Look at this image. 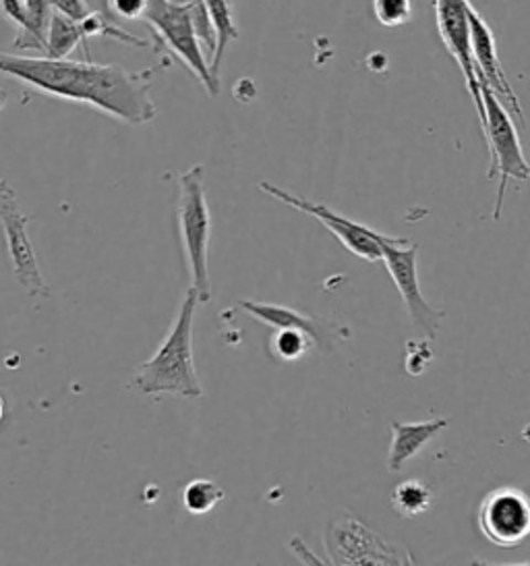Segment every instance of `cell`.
Here are the masks:
<instances>
[{
  "instance_id": "6da1fadb",
  "label": "cell",
  "mask_w": 530,
  "mask_h": 566,
  "mask_svg": "<svg viewBox=\"0 0 530 566\" xmlns=\"http://www.w3.org/2000/svg\"><path fill=\"white\" fill-rule=\"evenodd\" d=\"M0 73L61 101L80 102L129 125H146L158 115L151 101L153 69L127 71L118 65L52 56L0 52Z\"/></svg>"
},
{
  "instance_id": "7a4b0ae2",
  "label": "cell",
  "mask_w": 530,
  "mask_h": 566,
  "mask_svg": "<svg viewBox=\"0 0 530 566\" xmlns=\"http://www.w3.org/2000/svg\"><path fill=\"white\" fill-rule=\"evenodd\" d=\"M199 305L195 289L187 291L181 310L174 317L170 331L151 359L137 367L131 386L139 392L158 397V395H177L182 399H201L203 388L199 384L198 371L193 364V317Z\"/></svg>"
},
{
  "instance_id": "3957f363",
  "label": "cell",
  "mask_w": 530,
  "mask_h": 566,
  "mask_svg": "<svg viewBox=\"0 0 530 566\" xmlns=\"http://www.w3.org/2000/svg\"><path fill=\"white\" fill-rule=\"evenodd\" d=\"M177 220L182 253L193 279V289L198 291L199 303H205L212 300V283L208 270L212 217L205 196V170L201 165L184 170L179 177Z\"/></svg>"
},
{
  "instance_id": "277c9868",
  "label": "cell",
  "mask_w": 530,
  "mask_h": 566,
  "mask_svg": "<svg viewBox=\"0 0 530 566\" xmlns=\"http://www.w3.org/2000/svg\"><path fill=\"white\" fill-rule=\"evenodd\" d=\"M144 21L148 23L160 49L170 52L179 63L189 69L210 96L220 92V82L212 75L210 59L205 56L195 32L193 0H149Z\"/></svg>"
},
{
  "instance_id": "5b68a950",
  "label": "cell",
  "mask_w": 530,
  "mask_h": 566,
  "mask_svg": "<svg viewBox=\"0 0 530 566\" xmlns=\"http://www.w3.org/2000/svg\"><path fill=\"white\" fill-rule=\"evenodd\" d=\"M480 92L485 101V113H487V123L483 129V137L489 150V172L487 177L494 179L499 177V189H497L496 210L494 218L499 220L501 217V206H504V196L510 181H529L530 165L524 158L520 137L516 132L512 115L510 111L501 104L499 96L487 84L480 82Z\"/></svg>"
},
{
  "instance_id": "8992f818",
  "label": "cell",
  "mask_w": 530,
  "mask_h": 566,
  "mask_svg": "<svg viewBox=\"0 0 530 566\" xmlns=\"http://www.w3.org/2000/svg\"><path fill=\"white\" fill-rule=\"evenodd\" d=\"M324 548L330 565H413L414 558L404 546L388 542L369 530L359 518L342 513L324 533Z\"/></svg>"
},
{
  "instance_id": "52a82bcc",
  "label": "cell",
  "mask_w": 530,
  "mask_h": 566,
  "mask_svg": "<svg viewBox=\"0 0 530 566\" xmlns=\"http://www.w3.org/2000/svg\"><path fill=\"white\" fill-rule=\"evenodd\" d=\"M479 532L497 548H518L530 537V492L501 485L480 502Z\"/></svg>"
},
{
  "instance_id": "ba28073f",
  "label": "cell",
  "mask_w": 530,
  "mask_h": 566,
  "mask_svg": "<svg viewBox=\"0 0 530 566\" xmlns=\"http://www.w3.org/2000/svg\"><path fill=\"white\" fill-rule=\"evenodd\" d=\"M28 222L30 218L19 210L13 187L2 179L0 181V227L4 233L17 283L30 293V297L50 300L52 291L40 272V262L35 258L32 239L28 234Z\"/></svg>"
},
{
  "instance_id": "9c48e42d",
  "label": "cell",
  "mask_w": 530,
  "mask_h": 566,
  "mask_svg": "<svg viewBox=\"0 0 530 566\" xmlns=\"http://www.w3.org/2000/svg\"><path fill=\"white\" fill-rule=\"evenodd\" d=\"M416 250L418 248L411 245L406 239L388 234V239L381 243V262L385 264L392 281L396 284L414 326L421 328L427 334V338L433 340L437 336L442 319L446 317V312L435 310L421 293L416 274Z\"/></svg>"
},
{
  "instance_id": "30bf717a",
  "label": "cell",
  "mask_w": 530,
  "mask_h": 566,
  "mask_svg": "<svg viewBox=\"0 0 530 566\" xmlns=\"http://www.w3.org/2000/svg\"><path fill=\"white\" fill-rule=\"evenodd\" d=\"M259 189L267 193L269 198L282 201L290 208H295L303 214H309L315 220H319L330 233L336 234L340 239V243L347 248L350 253L363 258L367 262L375 264L381 262L383 253H381V243L388 239V234L380 233V231H373L369 227H364L361 222H354L350 218L331 210L330 206L326 203H315V201L305 200V198H298L295 193L276 187V185L259 184Z\"/></svg>"
},
{
  "instance_id": "8fae6325",
  "label": "cell",
  "mask_w": 530,
  "mask_h": 566,
  "mask_svg": "<svg viewBox=\"0 0 530 566\" xmlns=\"http://www.w3.org/2000/svg\"><path fill=\"white\" fill-rule=\"evenodd\" d=\"M468 11H470V0H435V19H437L442 42L446 46L447 54L463 71L464 82L477 108L480 129H485L487 113H485V101H483L479 75L475 67V56H473Z\"/></svg>"
},
{
  "instance_id": "7c38bea8",
  "label": "cell",
  "mask_w": 530,
  "mask_h": 566,
  "mask_svg": "<svg viewBox=\"0 0 530 566\" xmlns=\"http://www.w3.org/2000/svg\"><path fill=\"white\" fill-rule=\"evenodd\" d=\"M239 307L243 312H247L248 316L264 322L267 326H272L274 331H282V328H293V331H300L307 334L314 340L315 347L319 350L333 349V345L338 340L348 338L347 328L333 326L328 322L315 319L311 316H305L293 307L286 305H274V303H257V301H241Z\"/></svg>"
},
{
  "instance_id": "4fadbf2b",
  "label": "cell",
  "mask_w": 530,
  "mask_h": 566,
  "mask_svg": "<svg viewBox=\"0 0 530 566\" xmlns=\"http://www.w3.org/2000/svg\"><path fill=\"white\" fill-rule=\"evenodd\" d=\"M470 44H473V56H475V67L479 82L489 85L496 92L499 98L508 102L516 113V117L524 120L522 108L518 96L513 94L512 85L508 82V75L501 67V61L497 56L496 35L489 28V23L480 15L479 11L470 4Z\"/></svg>"
},
{
  "instance_id": "5bb4252c",
  "label": "cell",
  "mask_w": 530,
  "mask_h": 566,
  "mask_svg": "<svg viewBox=\"0 0 530 566\" xmlns=\"http://www.w3.org/2000/svg\"><path fill=\"white\" fill-rule=\"evenodd\" d=\"M447 428V419L435 417L431 421H418V423H402V421H392V447L388 454V471L396 473L402 465L416 457L421 449L433 440L439 432Z\"/></svg>"
},
{
  "instance_id": "9a60e30c",
  "label": "cell",
  "mask_w": 530,
  "mask_h": 566,
  "mask_svg": "<svg viewBox=\"0 0 530 566\" xmlns=\"http://www.w3.org/2000/svg\"><path fill=\"white\" fill-rule=\"evenodd\" d=\"M52 15H54L52 0H25L23 21L17 28L15 49L44 54Z\"/></svg>"
},
{
  "instance_id": "2e32d148",
  "label": "cell",
  "mask_w": 530,
  "mask_h": 566,
  "mask_svg": "<svg viewBox=\"0 0 530 566\" xmlns=\"http://www.w3.org/2000/svg\"><path fill=\"white\" fill-rule=\"evenodd\" d=\"M203 4H205L210 21L214 25L215 52L210 61V69H212V75L218 80L222 61H224V52L229 49V44L239 38V30L232 19L231 0H203Z\"/></svg>"
},
{
  "instance_id": "e0dca14e",
  "label": "cell",
  "mask_w": 530,
  "mask_h": 566,
  "mask_svg": "<svg viewBox=\"0 0 530 566\" xmlns=\"http://www.w3.org/2000/svg\"><path fill=\"white\" fill-rule=\"evenodd\" d=\"M80 44H83V51L87 54V40L83 35L82 23L54 11L50 21L49 42H46L44 56L66 59Z\"/></svg>"
},
{
  "instance_id": "ac0fdd59",
  "label": "cell",
  "mask_w": 530,
  "mask_h": 566,
  "mask_svg": "<svg viewBox=\"0 0 530 566\" xmlns=\"http://www.w3.org/2000/svg\"><path fill=\"white\" fill-rule=\"evenodd\" d=\"M390 502L398 515L413 518V516L423 515L430 511L433 492H431L430 485H425L418 480H406V482L398 483L396 488L392 490Z\"/></svg>"
},
{
  "instance_id": "d6986e66",
  "label": "cell",
  "mask_w": 530,
  "mask_h": 566,
  "mask_svg": "<svg viewBox=\"0 0 530 566\" xmlns=\"http://www.w3.org/2000/svg\"><path fill=\"white\" fill-rule=\"evenodd\" d=\"M222 500H224V490L212 480H193L182 490V506L191 515H208Z\"/></svg>"
},
{
  "instance_id": "ffe728a7",
  "label": "cell",
  "mask_w": 530,
  "mask_h": 566,
  "mask_svg": "<svg viewBox=\"0 0 530 566\" xmlns=\"http://www.w3.org/2000/svg\"><path fill=\"white\" fill-rule=\"evenodd\" d=\"M269 347L280 361H297L315 345L307 334L293 331V328H282L272 336Z\"/></svg>"
},
{
  "instance_id": "44dd1931",
  "label": "cell",
  "mask_w": 530,
  "mask_h": 566,
  "mask_svg": "<svg viewBox=\"0 0 530 566\" xmlns=\"http://www.w3.org/2000/svg\"><path fill=\"white\" fill-rule=\"evenodd\" d=\"M373 13L385 28H398L413 19V0H373Z\"/></svg>"
},
{
  "instance_id": "7402d4cb",
  "label": "cell",
  "mask_w": 530,
  "mask_h": 566,
  "mask_svg": "<svg viewBox=\"0 0 530 566\" xmlns=\"http://www.w3.org/2000/svg\"><path fill=\"white\" fill-rule=\"evenodd\" d=\"M430 340H409L406 343V371L411 376H421L433 359Z\"/></svg>"
},
{
  "instance_id": "603a6c76",
  "label": "cell",
  "mask_w": 530,
  "mask_h": 566,
  "mask_svg": "<svg viewBox=\"0 0 530 566\" xmlns=\"http://www.w3.org/2000/svg\"><path fill=\"white\" fill-rule=\"evenodd\" d=\"M149 0H106L108 11L116 18L137 21L144 19L148 11Z\"/></svg>"
},
{
  "instance_id": "cb8c5ba5",
  "label": "cell",
  "mask_w": 530,
  "mask_h": 566,
  "mask_svg": "<svg viewBox=\"0 0 530 566\" xmlns=\"http://www.w3.org/2000/svg\"><path fill=\"white\" fill-rule=\"evenodd\" d=\"M52 7H54V11L63 13L66 18L75 19V21H82L92 13L87 0H52Z\"/></svg>"
},
{
  "instance_id": "d4e9b609",
  "label": "cell",
  "mask_w": 530,
  "mask_h": 566,
  "mask_svg": "<svg viewBox=\"0 0 530 566\" xmlns=\"http://www.w3.org/2000/svg\"><path fill=\"white\" fill-rule=\"evenodd\" d=\"M0 11L15 28L21 25L25 13V0H0Z\"/></svg>"
},
{
  "instance_id": "484cf974",
  "label": "cell",
  "mask_w": 530,
  "mask_h": 566,
  "mask_svg": "<svg viewBox=\"0 0 530 566\" xmlns=\"http://www.w3.org/2000/svg\"><path fill=\"white\" fill-rule=\"evenodd\" d=\"M4 416H7V400L0 395V426H2V421H4Z\"/></svg>"
},
{
  "instance_id": "4316f807",
  "label": "cell",
  "mask_w": 530,
  "mask_h": 566,
  "mask_svg": "<svg viewBox=\"0 0 530 566\" xmlns=\"http://www.w3.org/2000/svg\"><path fill=\"white\" fill-rule=\"evenodd\" d=\"M177 2H189V0H177Z\"/></svg>"
},
{
  "instance_id": "83f0119b",
  "label": "cell",
  "mask_w": 530,
  "mask_h": 566,
  "mask_svg": "<svg viewBox=\"0 0 530 566\" xmlns=\"http://www.w3.org/2000/svg\"><path fill=\"white\" fill-rule=\"evenodd\" d=\"M231 2H232V0H231Z\"/></svg>"
}]
</instances>
